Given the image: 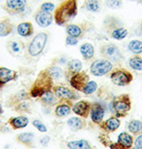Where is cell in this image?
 <instances>
[{"mask_svg":"<svg viewBox=\"0 0 142 149\" xmlns=\"http://www.w3.org/2000/svg\"><path fill=\"white\" fill-rule=\"evenodd\" d=\"M29 92H28L25 90H21L15 93L11 94L6 100V107H13L15 105L20 103L24 100H30Z\"/></svg>","mask_w":142,"mask_h":149,"instance_id":"cell-14","label":"cell"},{"mask_svg":"<svg viewBox=\"0 0 142 149\" xmlns=\"http://www.w3.org/2000/svg\"><path fill=\"white\" fill-rule=\"evenodd\" d=\"M82 68H83V63L81 62V61H79L77 59L70 60L67 63V68L64 72V76H65L66 79L68 81L73 74L80 72L82 70Z\"/></svg>","mask_w":142,"mask_h":149,"instance_id":"cell-19","label":"cell"},{"mask_svg":"<svg viewBox=\"0 0 142 149\" xmlns=\"http://www.w3.org/2000/svg\"><path fill=\"white\" fill-rule=\"evenodd\" d=\"M66 33L68 36L77 37V38L79 39L83 37L84 30L81 26L77 24H68L66 26Z\"/></svg>","mask_w":142,"mask_h":149,"instance_id":"cell-30","label":"cell"},{"mask_svg":"<svg viewBox=\"0 0 142 149\" xmlns=\"http://www.w3.org/2000/svg\"><path fill=\"white\" fill-rule=\"evenodd\" d=\"M0 1H2V0H0Z\"/></svg>","mask_w":142,"mask_h":149,"instance_id":"cell-50","label":"cell"},{"mask_svg":"<svg viewBox=\"0 0 142 149\" xmlns=\"http://www.w3.org/2000/svg\"><path fill=\"white\" fill-rule=\"evenodd\" d=\"M105 5L110 9H119L123 6V0H106Z\"/></svg>","mask_w":142,"mask_h":149,"instance_id":"cell-38","label":"cell"},{"mask_svg":"<svg viewBox=\"0 0 142 149\" xmlns=\"http://www.w3.org/2000/svg\"><path fill=\"white\" fill-rule=\"evenodd\" d=\"M78 0H64L54 10L53 20L58 26H64L77 15Z\"/></svg>","mask_w":142,"mask_h":149,"instance_id":"cell-1","label":"cell"},{"mask_svg":"<svg viewBox=\"0 0 142 149\" xmlns=\"http://www.w3.org/2000/svg\"><path fill=\"white\" fill-rule=\"evenodd\" d=\"M40 103L46 107H54L57 105V103L59 102V99L55 96V94L53 93L52 91H50L38 99Z\"/></svg>","mask_w":142,"mask_h":149,"instance_id":"cell-23","label":"cell"},{"mask_svg":"<svg viewBox=\"0 0 142 149\" xmlns=\"http://www.w3.org/2000/svg\"><path fill=\"white\" fill-rule=\"evenodd\" d=\"M68 149H97L86 139L69 141L67 144Z\"/></svg>","mask_w":142,"mask_h":149,"instance_id":"cell-28","label":"cell"},{"mask_svg":"<svg viewBox=\"0 0 142 149\" xmlns=\"http://www.w3.org/2000/svg\"><path fill=\"white\" fill-rule=\"evenodd\" d=\"M16 141L23 145L29 148H32L34 147V144H33V140H34V133L32 132H22L18 134L15 138Z\"/></svg>","mask_w":142,"mask_h":149,"instance_id":"cell-26","label":"cell"},{"mask_svg":"<svg viewBox=\"0 0 142 149\" xmlns=\"http://www.w3.org/2000/svg\"><path fill=\"white\" fill-rule=\"evenodd\" d=\"M4 113V110H3V107H2V105L0 103V115H2Z\"/></svg>","mask_w":142,"mask_h":149,"instance_id":"cell-44","label":"cell"},{"mask_svg":"<svg viewBox=\"0 0 142 149\" xmlns=\"http://www.w3.org/2000/svg\"><path fill=\"white\" fill-rule=\"evenodd\" d=\"M129 66L136 71H142V57L139 55H133L129 59Z\"/></svg>","mask_w":142,"mask_h":149,"instance_id":"cell-35","label":"cell"},{"mask_svg":"<svg viewBox=\"0 0 142 149\" xmlns=\"http://www.w3.org/2000/svg\"><path fill=\"white\" fill-rule=\"evenodd\" d=\"M80 53L82 55V57L85 61H91L93 59L94 54H95V50L94 46L90 44V43H84L80 46Z\"/></svg>","mask_w":142,"mask_h":149,"instance_id":"cell-29","label":"cell"},{"mask_svg":"<svg viewBox=\"0 0 142 149\" xmlns=\"http://www.w3.org/2000/svg\"><path fill=\"white\" fill-rule=\"evenodd\" d=\"M91 107H92V103L90 101L83 100H79L74 104V106L72 107V111L77 116L86 119L89 117V116H90Z\"/></svg>","mask_w":142,"mask_h":149,"instance_id":"cell-16","label":"cell"},{"mask_svg":"<svg viewBox=\"0 0 142 149\" xmlns=\"http://www.w3.org/2000/svg\"><path fill=\"white\" fill-rule=\"evenodd\" d=\"M134 146V137L128 132H121L117 140L113 143L111 142L109 146L110 149H132Z\"/></svg>","mask_w":142,"mask_h":149,"instance_id":"cell-10","label":"cell"},{"mask_svg":"<svg viewBox=\"0 0 142 149\" xmlns=\"http://www.w3.org/2000/svg\"><path fill=\"white\" fill-rule=\"evenodd\" d=\"M79 42V39L77 38V37H73V36H68L65 39V43L68 46H75L78 44Z\"/></svg>","mask_w":142,"mask_h":149,"instance_id":"cell-41","label":"cell"},{"mask_svg":"<svg viewBox=\"0 0 142 149\" xmlns=\"http://www.w3.org/2000/svg\"><path fill=\"white\" fill-rule=\"evenodd\" d=\"M74 104L69 100H59V102L55 106L54 114L59 118H64L70 115Z\"/></svg>","mask_w":142,"mask_h":149,"instance_id":"cell-13","label":"cell"},{"mask_svg":"<svg viewBox=\"0 0 142 149\" xmlns=\"http://www.w3.org/2000/svg\"><path fill=\"white\" fill-rule=\"evenodd\" d=\"M120 126H121V121L119 120V118H117L115 116L109 117L106 121H103L99 125L100 129L106 134H109V133H113L116 132L120 128Z\"/></svg>","mask_w":142,"mask_h":149,"instance_id":"cell-17","label":"cell"},{"mask_svg":"<svg viewBox=\"0 0 142 149\" xmlns=\"http://www.w3.org/2000/svg\"><path fill=\"white\" fill-rule=\"evenodd\" d=\"M128 130L132 136H139L142 134V121L132 120L128 123Z\"/></svg>","mask_w":142,"mask_h":149,"instance_id":"cell-32","label":"cell"},{"mask_svg":"<svg viewBox=\"0 0 142 149\" xmlns=\"http://www.w3.org/2000/svg\"><path fill=\"white\" fill-rule=\"evenodd\" d=\"M112 107L115 112V116L117 118H123L127 116L132 110V100L129 94L123 93L115 96L112 100Z\"/></svg>","mask_w":142,"mask_h":149,"instance_id":"cell-4","label":"cell"},{"mask_svg":"<svg viewBox=\"0 0 142 149\" xmlns=\"http://www.w3.org/2000/svg\"><path fill=\"white\" fill-rule=\"evenodd\" d=\"M89 81H90V77L84 71H80L73 74L68 80L70 86L77 91H82Z\"/></svg>","mask_w":142,"mask_h":149,"instance_id":"cell-12","label":"cell"},{"mask_svg":"<svg viewBox=\"0 0 142 149\" xmlns=\"http://www.w3.org/2000/svg\"><path fill=\"white\" fill-rule=\"evenodd\" d=\"M46 71L49 73L50 76L52 77L53 80H59L64 76V71L61 68L55 66V65H52L48 68H45Z\"/></svg>","mask_w":142,"mask_h":149,"instance_id":"cell-34","label":"cell"},{"mask_svg":"<svg viewBox=\"0 0 142 149\" xmlns=\"http://www.w3.org/2000/svg\"><path fill=\"white\" fill-rule=\"evenodd\" d=\"M103 29L111 38L123 40L128 36V29H125L122 22L115 16H108L103 21Z\"/></svg>","mask_w":142,"mask_h":149,"instance_id":"cell-3","label":"cell"},{"mask_svg":"<svg viewBox=\"0 0 142 149\" xmlns=\"http://www.w3.org/2000/svg\"><path fill=\"white\" fill-rule=\"evenodd\" d=\"M27 7V0H6L3 9L9 15H18L22 13Z\"/></svg>","mask_w":142,"mask_h":149,"instance_id":"cell-11","label":"cell"},{"mask_svg":"<svg viewBox=\"0 0 142 149\" xmlns=\"http://www.w3.org/2000/svg\"><path fill=\"white\" fill-rule=\"evenodd\" d=\"M61 1H64V0H61Z\"/></svg>","mask_w":142,"mask_h":149,"instance_id":"cell-49","label":"cell"},{"mask_svg":"<svg viewBox=\"0 0 142 149\" xmlns=\"http://www.w3.org/2000/svg\"><path fill=\"white\" fill-rule=\"evenodd\" d=\"M49 36L46 32H39L34 36V38L30 41L28 46V53L30 57H38L45 50Z\"/></svg>","mask_w":142,"mask_h":149,"instance_id":"cell-5","label":"cell"},{"mask_svg":"<svg viewBox=\"0 0 142 149\" xmlns=\"http://www.w3.org/2000/svg\"><path fill=\"white\" fill-rule=\"evenodd\" d=\"M39 9L42 11L47 12V13H52L55 10V6L52 2H45L40 6Z\"/></svg>","mask_w":142,"mask_h":149,"instance_id":"cell-40","label":"cell"},{"mask_svg":"<svg viewBox=\"0 0 142 149\" xmlns=\"http://www.w3.org/2000/svg\"><path fill=\"white\" fill-rule=\"evenodd\" d=\"M128 49L134 53V55H140L142 53V41L134 39L128 44Z\"/></svg>","mask_w":142,"mask_h":149,"instance_id":"cell-36","label":"cell"},{"mask_svg":"<svg viewBox=\"0 0 142 149\" xmlns=\"http://www.w3.org/2000/svg\"><path fill=\"white\" fill-rule=\"evenodd\" d=\"M5 85H6V84H3V83L1 82V81H0V90H1V89H2V88H3V87L5 86Z\"/></svg>","mask_w":142,"mask_h":149,"instance_id":"cell-46","label":"cell"},{"mask_svg":"<svg viewBox=\"0 0 142 149\" xmlns=\"http://www.w3.org/2000/svg\"><path fill=\"white\" fill-rule=\"evenodd\" d=\"M131 1H133V2H137L140 5H142V0H131Z\"/></svg>","mask_w":142,"mask_h":149,"instance_id":"cell-45","label":"cell"},{"mask_svg":"<svg viewBox=\"0 0 142 149\" xmlns=\"http://www.w3.org/2000/svg\"><path fill=\"white\" fill-rule=\"evenodd\" d=\"M14 26L9 18H4L0 20V37H6L12 34Z\"/></svg>","mask_w":142,"mask_h":149,"instance_id":"cell-27","label":"cell"},{"mask_svg":"<svg viewBox=\"0 0 142 149\" xmlns=\"http://www.w3.org/2000/svg\"><path fill=\"white\" fill-rule=\"evenodd\" d=\"M112 83L117 86L124 87L129 85L133 81V74L125 68H113L109 76Z\"/></svg>","mask_w":142,"mask_h":149,"instance_id":"cell-7","label":"cell"},{"mask_svg":"<svg viewBox=\"0 0 142 149\" xmlns=\"http://www.w3.org/2000/svg\"><path fill=\"white\" fill-rule=\"evenodd\" d=\"M132 149H138V148H136V147H132Z\"/></svg>","mask_w":142,"mask_h":149,"instance_id":"cell-48","label":"cell"},{"mask_svg":"<svg viewBox=\"0 0 142 149\" xmlns=\"http://www.w3.org/2000/svg\"><path fill=\"white\" fill-rule=\"evenodd\" d=\"M83 8L91 13H99L101 8V3L100 0H85Z\"/></svg>","mask_w":142,"mask_h":149,"instance_id":"cell-33","label":"cell"},{"mask_svg":"<svg viewBox=\"0 0 142 149\" xmlns=\"http://www.w3.org/2000/svg\"><path fill=\"white\" fill-rule=\"evenodd\" d=\"M32 124H33V126L37 129L38 132H42V133H45V132H47V127L40 121V120H33V122H32Z\"/></svg>","mask_w":142,"mask_h":149,"instance_id":"cell-39","label":"cell"},{"mask_svg":"<svg viewBox=\"0 0 142 149\" xmlns=\"http://www.w3.org/2000/svg\"><path fill=\"white\" fill-rule=\"evenodd\" d=\"M98 89V84L95 81H89L86 85L84 86V88L83 89L82 92L85 95H91L93 93H94Z\"/></svg>","mask_w":142,"mask_h":149,"instance_id":"cell-37","label":"cell"},{"mask_svg":"<svg viewBox=\"0 0 142 149\" xmlns=\"http://www.w3.org/2000/svg\"><path fill=\"white\" fill-rule=\"evenodd\" d=\"M140 28H141V30H142V23H141V25H140Z\"/></svg>","mask_w":142,"mask_h":149,"instance_id":"cell-47","label":"cell"},{"mask_svg":"<svg viewBox=\"0 0 142 149\" xmlns=\"http://www.w3.org/2000/svg\"><path fill=\"white\" fill-rule=\"evenodd\" d=\"M52 91L59 100H69L74 101L80 99V95L77 91L63 85H54L52 88Z\"/></svg>","mask_w":142,"mask_h":149,"instance_id":"cell-9","label":"cell"},{"mask_svg":"<svg viewBox=\"0 0 142 149\" xmlns=\"http://www.w3.org/2000/svg\"><path fill=\"white\" fill-rule=\"evenodd\" d=\"M50 142V137L49 136H45V137H43L41 139H40V144L44 146H46Z\"/></svg>","mask_w":142,"mask_h":149,"instance_id":"cell-43","label":"cell"},{"mask_svg":"<svg viewBox=\"0 0 142 149\" xmlns=\"http://www.w3.org/2000/svg\"><path fill=\"white\" fill-rule=\"evenodd\" d=\"M34 20L41 28H47L52 25L53 22V15L52 13H47L42 10H38L34 14Z\"/></svg>","mask_w":142,"mask_h":149,"instance_id":"cell-18","label":"cell"},{"mask_svg":"<svg viewBox=\"0 0 142 149\" xmlns=\"http://www.w3.org/2000/svg\"><path fill=\"white\" fill-rule=\"evenodd\" d=\"M7 123L12 127L13 130H21V129L26 128L29 125V120L26 116L22 115L19 116L11 117Z\"/></svg>","mask_w":142,"mask_h":149,"instance_id":"cell-22","label":"cell"},{"mask_svg":"<svg viewBox=\"0 0 142 149\" xmlns=\"http://www.w3.org/2000/svg\"><path fill=\"white\" fill-rule=\"evenodd\" d=\"M105 116V107L100 102L92 103L90 116L91 120L94 124L100 125L103 122V118Z\"/></svg>","mask_w":142,"mask_h":149,"instance_id":"cell-15","label":"cell"},{"mask_svg":"<svg viewBox=\"0 0 142 149\" xmlns=\"http://www.w3.org/2000/svg\"><path fill=\"white\" fill-rule=\"evenodd\" d=\"M18 77V73L15 70L6 67H0V81L4 84L9 82L15 81Z\"/></svg>","mask_w":142,"mask_h":149,"instance_id":"cell-21","label":"cell"},{"mask_svg":"<svg viewBox=\"0 0 142 149\" xmlns=\"http://www.w3.org/2000/svg\"><path fill=\"white\" fill-rule=\"evenodd\" d=\"M113 70V63L105 59H99L91 64L90 72L94 77H100L109 74Z\"/></svg>","mask_w":142,"mask_h":149,"instance_id":"cell-8","label":"cell"},{"mask_svg":"<svg viewBox=\"0 0 142 149\" xmlns=\"http://www.w3.org/2000/svg\"><path fill=\"white\" fill-rule=\"evenodd\" d=\"M13 111L17 113L24 115V114H31L32 113V103L29 100H24L15 105L13 107Z\"/></svg>","mask_w":142,"mask_h":149,"instance_id":"cell-31","label":"cell"},{"mask_svg":"<svg viewBox=\"0 0 142 149\" xmlns=\"http://www.w3.org/2000/svg\"><path fill=\"white\" fill-rule=\"evenodd\" d=\"M17 33L22 37H29L34 34V27L30 22H24L17 26Z\"/></svg>","mask_w":142,"mask_h":149,"instance_id":"cell-25","label":"cell"},{"mask_svg":"<svg viewBox=\"0 0 142 149\" xmlns=\"http://www.w3.org/2000/svg\"><path fill=\"white\" fill-rule=\"evenodd\" d=\"M53 81L54 80L52 79V77L50 76L45 68L41 70L29 89V92L30 97L35 99H39L45 93L52 91V88L54 86Z\"/></svg>","mask_w":142,"mask_h":149,"instance_id":"cell-2","label":"cell"},{"mask_svg":"<svg viewBox=\"0 0 142 149\" xmlns=\"http://www.w3.org/2000/svg\"><path fill=\"white\" fill-rule=\"evenodd\" d=\"M100 53L103 59L110 61L113 64L120 63L123 59V53L119 47L112 43L102 45L100 47Z\"/></svg>","mask_w":142,"mask_h":149,"instance_id":"cell-6","label":"cell"},{"mask_svg":"<svg viewBox=\"0 0 142 149\" xmlns=\"http://www.w3.org/2000/svg\"><path fill=\"white\" fill-rule=\"evenodd\" d=\"M134 147L138 149H142V134L137 136V138L134 139Z\"/></svg>","mask_w":142,"mask_h":149,"instance_id":"cell-42","label":"cell"},{"mask_svg":"<svg viewBox=\"0 0 142 149\" xmlns=\"http://www.w3.org/2000/svg\"><path fill=\"white\" fill-rule=\"evenodd\" d=\"M67 124L68 126V128L72 130L74 132H77L79 130H84L87 126V122L85 121L84 118L83 117H70L68 122Z\"/></svg>","mask_w":142,"mask_h":149,"instance_id":"cell-20","label":"cell"},{"mask_svg":"<svg viewBox=\"0 0 142 149\" xmlns=\"http://www.w3.org/2000/svg\"><path fill=\"white\" fill-rule=\"evenodd\" d=\"M7 49L9 52L13 56H20L25 49V45L20 40L10 41L7 44Z\"/></svg>","mask_w":142,"mask_h":149,"instance_id":"cell-24","label":"cell"}]
</instances>
